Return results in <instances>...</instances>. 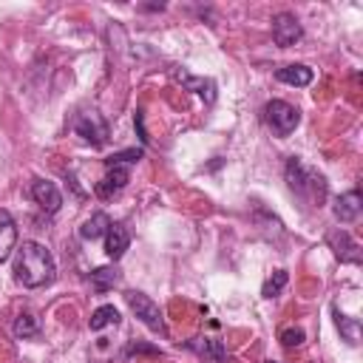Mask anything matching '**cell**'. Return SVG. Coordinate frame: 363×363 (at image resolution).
<instances>
[{"instance_id":"cell-1","label":"cell","mask_w":363,"mask_h":363,"mask_svg":"<svg viewBox=\"0 0 363 363\" xmlns=\"http://www.w3.org/2000/svg\"><path fill=\"white\" fill-rule=\"evenodd\" d=\"M57 275V264L54 255L48 252V247L37 244V241H23V247H17L14 252V278L17 284H23L26 289H37L51 284Z\"/></svg>"},{"instance_id":"cell-2","label":"cell","mask_w":363,"mask_h":363,"mask_svg":"<svg viewBox=\"0 0 363 363\" xmlns=\"http://www.w3.org/2000/svg\"><path fill=\"white\" fill-rule=\"evenodd\" d=\"M286 184L309 207H320V201L326 199V182H323V176L318 170H312L309 164H303L301 159H295V156L286 162Z\"/></svg>"},{"instance_id":"cell-3","label":"cell","mask_w":363,"mask_h":363,"mask_svg":"<svg viewBox=\"0 0 363 363\" xmlns=\"http://www.w3.org/2000/svg\"><path fill=\"white\" fill-rule=\"evenodd\" d=\"M264 119H267L269 130H272L275 136L284 139V136H289V133L298 128V122H301V111H298L295 105L284 102V99H269L267 108H264Z\"/></svg>"},{"instance_id":"cell-4","label":"cell","mask_w":363,"mask_h":363,"mask_svg":"<svg viewBox=\"0 0 363 363\" xmlns=\"http://www.w3.org/2000/svg\"><path fill=\"white\" fill-rule=\"evenodd\" d=\"M125 301H128V306H130V312L136 315L139 323H145L150 332H162L164 335V320H162V312L153 303V298H147L145 292L130 289V292H125Z\"/></svg>"},{"instance_id":"cell-5","label":"cell","mask_w":363,"mask_h":363,"mask_svg":"<svg viewBox=\"0 0 363 363\" xmlns=\"http://www.w3.org/2000/svg\"><path fill=\"white\" fill-rule=\"evenodd\" d=\"M74 130H77V136H82L91 147H102V145L108 142V136H111L108 122H105L96 111H85V113H79Z\"/></svg>"},{"instance_id":"cell-6","label":"cell","mask_w":363,"mask_h":363,"mask_svg":"<svg viewBox=\"0 0 363 363\" xmlns=\"http://www.w3.org/2000/svg\"><path fill=\"white\" fill-rule=\"evenodd\" d=\"M301 37H303V28H301V23H298L295 14L281 11V14L272 17V40H275V45L289 48V45H295Z\"/></svg>"},{"instance_id":"cell-7","label":"cell","mask_w":363,"mask_h":363,"mask_svg":"<svg viewBox=\"0 0 363 363\" xmlns=\"http://www.w3.org/2000/svg\"><path fill=\"white\" fill-rule=\"evenodd\" d=\"M326 244L332 247V252L340 264H360V247L346 230H332L326 235Z\"/></svg>"},{"instance_id":"cell-8","label":"cell","mask_w":363,"mask_h":363,"mask_svg":"<svg viewBox=\"0 0 363 363\" xmlns=\"http://www.w3.org/2000/svg\"><path fill=\"white\" fill-rule=\"evenodd\" d=\"M31 199H34L45 213H57L60 204H62L60 187H57L54 182H48V179H34V182H31Z\"/></svg>"},{"instance_id":"cell-9","label":"cell","mask_w":363,"mask_h":363,"mask_svg":"<svg viewBox=\"0 0 363 363\" xmlns=\"http://www.w3.org/2000/svg\"><path fill=\"white\" fill-rule=\"evenodd\" d=\"M128 182H130V167H125V164H113V167H108V176L96 184V196H99V199H111V196L119 193Z\"/></svg>"},{"instance_id":"cell-10","label":"cell","mask_w":363,"mask_h":363,"mask_svg":"<svg viewBox=\"0 0 363 363\" xmlns=\"http://www.w3.org/2000/svg\"><path fill=\"white\" fill-rule=\"evenodd\" d=\"M332 213H335V218H337L340 224L357 221V216H360V193H357V190L340 193V196L335 199V204H332Z\"/></svg>"},{"instance_id":"cell-11","label":"cell","mask_w":363,"mask_h":363,"mask_svg":"<svg viewBox=\"0 0 363 363\" xmlns=\"http://www.w3.org/2000/svg\"><path fill=\"white\" fill-rule=\"evenodd\" d=\"M173 77H176L187 91L199 94L207 105L216 102V82H213V79H207V77H193V74H187V71H173Z\"/></svg>"},{"instance_id":"cell-12","label":"cell","mask_w":363,"mask_h":363,"mask_svg":"<svg viewBox=\"0 0 363 363\" xmlns=\"http://www.w3.org/2000/svg\"><path fill=\"white\" fill-rule=\"evenodd\" d=\"M128 247H130V233L122 224H111L108 233H105V252H108V258H113V261L122 258Z\"/></svg>"},{"instance_id":"cell-13","label":"cell","mask_w":363,"mask_h":363,"mask_svg":"<svg viewBox=\"0 0 363 363\" xmlns=\"http://www.w3.org/2000/svg\"><path fill=\"white\" fill-rule=\"evenodd\" d=\"M17 247V224L9 216V210H0V264L14 252Z\"/></svg>"},{"instance_id":"cell-14","label":"cell","mask_w":363,"mask_h":363,"mask_svg":"<svg viewBox=\"0 0 363 363\" xmlns=\"http://www.w3.org/2000/svg\"><path fill=\"white\" fill-rule=\"evenodd\" d=\"M204 363H221L224 360V346H221V340H216V337H196V340H190L187 343Z\"/></svg>"},{"instance_id":"cell-15","label":"cell","mask_w":363,"mask_h":363,"mask_svg":"<svg viewBox=\"0 0 363 363\" xmlns=\"http://www.w3.org/2000/svg\"><path fill=\"white\" fill-rule=\"evenodd\" d=\"M275 77H278V82H284V85L303 88V85L312 82V68H306V65H284V68L275 71Z\"/></svg>"},{"instance_id":"cell-16","label":"cell","mask_w":363,"mask_h":363,"mask_svg":"<svg viewBox=\"0 0 363 363\" xmlns=\"http://www.w3.org/2000/svg\"><path fill=\"white\" fill-rule=\"evenodd\" d=\"M116 281H119V269L116 267H99V269L91 272V289L99 292V295L108 292V289H113Z\"/></svg>"},{"instance_id":"cell-17","label":"cell","mask_w":363,"mask_h":363,"mask_svg":"<svg viewBox=\"0 0 363 363\" xmlns=\"http://www.w3.org/2000/svg\"><path fill=\"white\" fill-rule=\"evenodd\" d=\"M108 227H111V218L105 216V213H94L82 227H79V238H85V241H94V238H99V235H105L108 233Z\"/></svg>"},{"instance_id":"cell-18","label":"cell","mask_w":363,"mask_h":363,"mask_svg":"<svg viewBox=\"0 0 363 363\" xmlns=\"http://www.w3.org/2000/svg\"><path fill=\"white\" fill-rule=\"evenodd\" d=\"M116 323H119V309L111 306V303L99 306V309L91 315V320H88L91 332H99V329H105V326H116Z\"/></svg>"},{"instance_id":"cell-19","label":"cell","mask_w":363,"mask_h":363,"mask_svg":"<svg viewBox=\"0 0 363 363\" xmlns=\"http://www.w3.org/2000/svg\"><path fill=\"white\" fill-rule=\"evenodd\" d=\"M337 329H340V335H343V340H349L352 346L354 343H360V320L357 318H346V315H340L337 312Z\"/></svg>"},{"instance_id":"cell-20","label":"cell","mask_w":363,"mask_h":363,"mask_svg":"<svg viewBox=\"0 0 363 363\" xmlns=\"http://www.w3.org/2000/svg\"><path fill=\"white\" fill-rule=\"evenodd\" d=\"M139 159H142V147H128V150L111 153L105 162H108V167H113V164H125V167H130V164H136Z\"/></svg>"},{"instance_id":"cell-21","label":"cell","mask_w":363,"mask_h":363,"mask_svg":"<svg viewBox=\"0 0 363 363\" xmlns=\"http://www.w3.org/2000/svg\"><path fill=\"white\" fill-rule=\"evenodd\" d=\"M286 281H289L286 269H275V272H272V278H267V284H264L261 295H264V298H275V295H278V292L286 286Z\"/></svg>"},{"instance_id":"cell-22","label":"cell","mask_w":363,"mask_h":363,"mask_svg":"<svg viewBox=\"0 0 363 363\" xmlns=\"http://www.w3.org/2000/svg\"><path fill=\"white\" fill-rule=\"evenodd\" d=\"M37 332H40V326H37V318H34V315L26 312V315H20V318L14 320V335H17V337H34Z\"/></svg>"},{"instance_id":"cell-23","label":"cell","mask_w":363,"mask_h":363,"mask_svg":"<svg viewBox=\"0 0 363 363\" xmlns=\"http://www.w3.org/2000/svg\"><path fill=\"white\" fill-rule=\"evenodd\" d=\"M301 343H303V329L289 326V329H284V332H281V346L295 349V346H301Z\"/></svg>"},{"instance_id":"cell-24","label":"cell","mask_w":363,"mask_h":363,"mask_svg":"<svg viewBox=\"0 0 363 363\" xmlns=\"http://www.w3.org/2000/svg\"><path fill=\"white\" fill-rule=\"evenodd\" d=\"M136 128H139V136H142V142H147V133H145V122H142V111H136Z\"/></svg>"},{"instance_id":"cell-25","label":"cell","mask_w":363,"mask_h":363,"mask_svg":"<svg viewBox=\"0 0 363 363\" xmlns=\"http://www.w3.org/2000/svg\"><path fill=\"white\" fill-rule=\"evenodd\" d=\"M269 363H275V360H269Z\"/></svg>"}]
</instances>
